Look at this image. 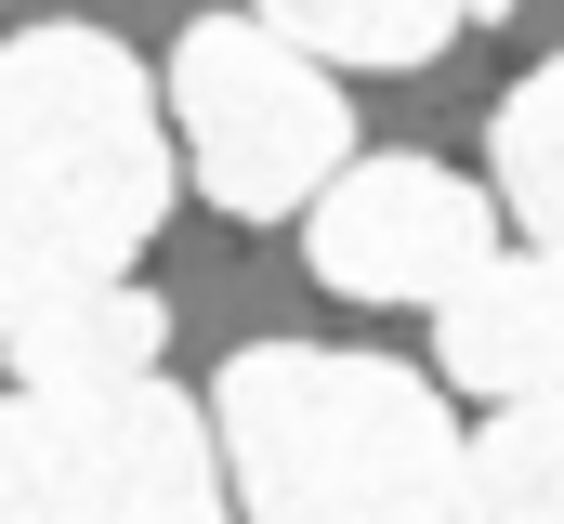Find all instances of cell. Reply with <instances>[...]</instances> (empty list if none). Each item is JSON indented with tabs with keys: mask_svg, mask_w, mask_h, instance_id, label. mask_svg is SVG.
Here are the masks:
<instances>
[{
	"mask_svg": "<svg viewBox=\"0 0 564 524\" xmlns=\"http://www.w3.org/2000/svg\"><path fill=\"white\" fill-rule=\"evenodd\" d=\"M171 223V119L119 26L0 40V341L93 302Z\"/></svg>",
	"mask_w": 564,
	"mask_h": 524,
	"instance_id": "1",
	"label": "cell"
},
{
	"mask_svg": "<svg viewBox=\"0 0 564 524\" xmlns=\"http://www.w3.org/2000/svg\"><path fill=\"white\" fill-rule=\"evenodd\" d=\"M210 459L237 524H446L459 406L408 354L250 341L210 381Z\"/></svg>",
	"mask_w": 564,
	"mask_h": 524,
	"instance_id": "2",
	"label": "cell"
},
{
	"mask_svg": "<svg viewBox=\"0 0 564 524\" xmlns=\"http://www.w3.org/2000/svg\"><path fill=\"white\" fill-rule=\"evenodd\" d=\"M158 119L184 131V171L210 184L224 223H302L341 171H355V106L328 66H302L276 26L250 13H197L171 40V92Z\"/></svg>",
	"mask_w": 564,
	"mask_h": 524,
	"instance_id": "3",
	"label": "cell"
},
{
	"mask_svg": "<svg viewBox=\"0 0 564 524\" xmlns=\"http://www.w3.org/2000/svg\"><path fill=\"white\" fill-rule=\"evenodd\" d=\"M0 524H237L210 406L171 381L0 393Z\"/></svg>",
	"mask_w": 564,
	"mask_h": 524,
	"instance_id": "4",
	"label": "cell"
},
{
	"mask_svg": "<svg viewBox=\"0 0 564 524\" xmlns=\"http://www.w3.org/2000/svg\"><path fill=\"white\" fill-rule=\"evenodd\" d=\"M302 262L341 302H446L459 275L499 262V210L473 171L446 157H355L315 210H302Z\"/></svg>",
	"mask_w": 564,
	"mask_h": 524,
	"instance_id": "5",
	"label": "cell"
},
{
	"mask_svg": "<svg viewBox=\"0 0 564 524\" xmlns=\"http://www.w3.org/2000/svg\"><path fill=\"white\" fill-rule=\"evenodd\" d=\"M433 368H446V393H486V406L564 393V262L499 250L486 275H459L433 302Z\"/></svg>",
	"mask_w": 564,
	"mask_h": 524,
	"instance_id": "6",
	"label": "cell"
},
{
	"mask_svg": "<svg viewBox=\"0 0 564 524\" xmlns=\"http://www.w3.org/2000/svg\"><path fill=\"white\" fill-rule=\"evenodd\" d=\"M13 354V393H106V381H158V354H171V302L158 288H93V302H53L40 328H13L0 341Z\"/></svg>",
	"mask_w": 564,
	"mask_h": 524,
	"instance_id": "7",
	"label": "cell"
},
{
	"mask_svg": "<svg viewBox=\"0 0 564 524\" xmlns=\"http://www.w3.org/2000/svg\"><path fill=\"white\" fill-rule=\"evenodd\" d=\"M446 524H564V393L499 406L486 433H459Z\"/></svg>",
	"mask_w": 564,
	"mask_h": 524,
	"instance_id": "8",
	"label": "cell"
},
{
	"mask_svg": "<svg viewBox=\"0 0 564 524\" xmlns=\"http://www.w3.org/2000/svg\"><path fill=\"white\" fill-rule=\"evenodd\" d=\"M486 210H512L525 250L564 262V53L486 106Z\"/></svg>",
	"mask_w": 564,
	"mask_h": 524,
	"instance_id": "9",
	"label": "cell"
},
{
	"mask_svg": "<svg viewBox=\"0 0 564 524\" xmlns=\"http://www.w3.org/2000/svg\"><path fill=\"white\" fill-rule=\"evenodd\" d=\"M250 26H276L302 66H433L473 0H250Z\"/></svg>",
	"mask_w": 564,
	"mask_h": 524,
	"instance_id": "10",
	"label": "cell"
}]
</instances>
